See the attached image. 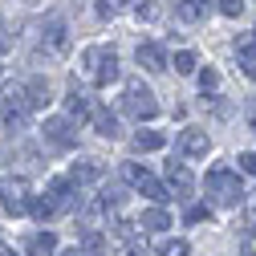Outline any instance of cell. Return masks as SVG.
Wrapping results in <instances>:
<instances>
[{"label": "cell", "instance_id": "obj_1", "mask_svg": "<svg viewBox=\"0 0 256 256\" xmlns=\"http://www.w3.org/2000/svg\"><path fill=\"white\" fill-rule=\"evenodd\" d=\"M204 187H208V200H212L216 208H236V204L244 200L240 175H236V171H228V167H212V171H208V179H204Z\"/></svg>", "mask_w": 256, "mask_h": 256}, {"label": "cell", "instance_id": "obj_2", "mask_svg": "<svg viewBox=\"0 0 256 256\" xmlns=\"http://www.w3.org/2000/svg\"><path fill=\"white\" fill-rule=\"evenodd\" d=\"M82 70H86V82H90V86H110V82H118V74H122V70H118V53L106 49V45L86 49Z\"/></svg>", "mask_w": 256, "mask_h": 256}, {"label": "cell", "instance_id": "obj_3", "mask_svg": "<svg viewBox=\"0 0 256 256\" xmlns=\"http://www.w3.org/2000/svg\"><path fill=\"white\" fill-rule=\"evenodd\" d=\"M118 110H122V114H130V118H138V122H146V118L158 114V102H154L150 86H142V78H130V82H126V90H122Z\"/></svg>", "mask_w": 256, "mask_h": 256}, {"label": "cell", "instance_id": "obj_4", "mask_svg": "<svg viewBox=\"0 0 256 256\" xmlns=\"http://www.w3.org/2000/svg\"><path fill=\"white\" fill-rule=\"evenodd\" d=\"M28 200H33V187L20 175H4L0 179V204L8 216H28Z\"/></svg>", "mask_w": 256, "mask_h": 256}, {"label": "cell", "instance_id": "obj_5", "mask_svg": "<svg viewBox=\"0 0 256 256\" xmlns=\"http://www.w3.org/2000/svg\"><path fill=\"white\" fill-rule=\"evenodd\" d=\"M122 175H126V183H130L134 191H138V196H146V200H154L158 208H163L167 204V187L163 183H158L146 167H138V163H122Z\"/></svg>", "mask_w": 256, "mask_h": 256}, {"label": "cell", "instance_id": "obj_6", "mask_svg": "<svg viewBox=\"0 0 256 256\" xmlns=\"http://www.w3.org/2000/svg\"><path fill=\"white\" fill-rule=\"evenodd\" d=\"M41 196H45V200L53 204V212H57V216H61V212H74V208H78V191H74V183H70L66 175H57V179H49Z\"/></svg>", "mask_w": 256, "mask_h": 256}, {"label": "cell", "instance_id": "obj_7", "mask_svg": "<svg viewBox=\"0 0 256 256\" xmlns=\"http://www.w3.org/2000/svg\"><path fill=\"white\" fill-rule=\"evenodd\" d=\"M0 114H4V126H8V130H24V126H28V114H33L24 90H12L8 98H4V106H0Z\"/></svg>", "mask_w": 256, "mask_h": 256}, {"label": "cell", "instance_id": "obj_8", "mask_svg": "<svg viewBox=\"0 0 256 256\" xmlns=\"http://www.w3.org/2000/svg\"><path fill=\"white\" fill-rule=\"evenodd\" d=\"M45 142L57 146V150H74L78 146V134L66 118H45Z\"/></svg>", "mask_w": 256, "mask_h": 256}, {"label": "cell", "instance_id": "obj_9", "mask_svg": "<svg viewBox=\"0 0 256 256\" xmlns=\"http://www.w3.org/2000/svg\"><path fill=\"white\" fill-rule=\"evenodd\" d=\"M45 49H49L53 57H66V53H70V28H66L61 16L45 20Z\"/></svg>", "mask_w": 256, "mask_h": 256}, {"label": "cell", "instance_id": "obj_10", "mask_svg": "<svg viewBox=\"0 0 256 256\" xmlns=\"http://www.w3.org/2000/svg\"><path fill=\"white\" fill-rule=\"evenodd\" d=\"M179 150H183L187 158H204V154L212 150V138H208V130H200V126H187V130L179 134Z\"/></svg>", "mask_w": 256, "mask_h": 256}, {"label": "cell", "instance_id": "obj_11", "mask_svg": "<svg viewBox=\"0 0 256 256\" xmlns=\"http://www.w3.org/2000/svg\"><path fill=\"white\" fill-rule=\"evenodd\" d=\"M66 179H70L74 187H82V183H98V179H102V163H98V158H82V163L70 167Z\"/></svg>", "mask_w": 256, "mask_h": 256}, {"label": "cell", "instance_id": "obj_12", "mask_svg": "<svg viewBox=\"0 0 256 256\" xmlns=\"http://www.w3.org/2000/svg\"><path fill=\"white\" fill-rule=\"evenodd\" d=\"M167 183H171V191H175L179 200H187L191 191H196V179H191V171L179 167V163H167Z\"/></svg>", "mask_w": 256, "mask_h": 256}, {"label": "cell", "instance_id": "obj_13", "mask_svg": "<svg viewBox=\"0 0 256 256\" xmlns=\"http://www.w3.org/2000/svg\"><path fill=\"white\" fill-rule=\"evenodd\" d=\"M66 114H70V118H78V122H86V118L94 114V98H90V94H82V90L74 86V90L66 94Z\"/></svg>", "mask_w": 256, "mask_h": 256}, {"label": "cell", "instance_id": "obj_14", "mask_svg": "<svg viewBox=\"0 0 256 256\" xmlns=\"http://www.w3.org/2000/svg\"><path fill=\"white\" fill-rule=\"evenodd\" d=\"M138 66L142 70H167V53H163V45H158V41H142L138 45Z\"/></svg>", "mask_w": 256, "mask_h": 256}, {"label": "cell", "instance_id": "obj_15", "mask_svg": "<svg viewBox=\"0 0 256 256\" xmlns=\"http://www.w3.org/2000/svg\"><path fill=\"white\" fill-rule=\"evenodd\" d=\"M90 122H94V130H98L102 138H118V134H122V126H118V114H110L106 106H94Z\"/></svg>", "mask_w": 256, "mask_h": 256}, {"label": "cell", "instance_id": "obj_16", "mask_svg": "<svg viewBox=\"0 0 256 256\" xmlns=\"http://www.w3.org/2000/svg\"><path fill=\"white\" fill-rule=\"evenodd\" d=\"M138 228H146V232H167L171 228V216H167V208H146L142 216H138Z\"/></svg>", "mask_w": 256, "mask_h": 256}, {"label": "cell", "instance_id": "obj_17", "mask_svg": "<svg viewBox=\"0 0 256 256\" xmlns=\"http://www.w3.org/2000/svg\"><path fill=\"white\" fill-rule=\"evenodd\" d=\"M208 0H175V16L179 20H187V24H196V20H204L208 16Z\"/></svg>", "mask_w": 256, "mask_h": 256}, {"label": "cell", "instance_id": "obj_18", "mask_svg": "<svg viewBox=\"0 0 256 256\" xmlns=\"http://www.w3.org/2000/svg\"><path fill=\"white\" fill-rule=\"evenodd\" d=\"M24 248H28V256H53L57 252V240H53V232H33L24 240Z\"/></svg>", "mask_w": 256, "mask_h": 256}, {"label": "cell", "instance_id": "obj_19", "mask_svg": "<svg viewBox=\"0 0 256 256\" xmlns=\"http://www.w3.org/2000/svg\"><path fill=\"white\" fill-rule=\"evenodd\" d=\"M163 146H167V138L158 134V130H138V134H134V150H142V154L163 150Z\"/></svg>", "mask_w": 256, "mask_h": 256}, {"label": "cell", "instance_id": "obj_20", "mask_svg": "<svg viewBox=\"0 0 256 256\" xmlns=\"http://www.w3.org/2000/svg\"><path fill=\"white\" fill-rule=\"evenodd\" d=\"M24 98H28V106H45L49 102V82H41V78H33V82H28V90H24Z\"/></svg>", "mask_w": 256, "mask_h": 256}, {"label": "cell", "instance_id": "obj_21", "mask_svg": "<svg viewBox=\"0 0 256 256\" xmlns=\"http://www.w3.org/2000/svg\"><path fill=\"white\" fill-rule=\"evenodd\" d=\"M82 256H106V236L102 232H86L82 236Z\"/></svg>", "mask_w": 256, "mask_h": 256}, {"label": "cell", "instance_id": "obj_22", "mask_svg": "<svg viewBox=\"0 0 256 256\" xmlns=\"http://www.w3.org/2000/svg\"><path fill=\"white\" fill-rule=\"evenodd\" d=\"M28 216H37V220H53L57 212H53V204H49L45 196H33V200H28Z\"/></svg>", "mask_w": 256, "mask_h": 256}, {"label": "cell", "instance_id": "obj_23", "mask_svg": "<svg viewBox=\"0 0 256 256\" xmlns=\"http://www.w3.org/2000/svg\"><path fill=\"white\" fill-rule=\"evenodd\" d=\"M196 66H200V57L191 53V49H179L175 53V74H196Z\"/></svg>", "mask_w": 256, "mask_h": 256}, {"label": "cell", "instance_id": "obj_24", "mask_svg": "<svg viewBox=\"0 0 256 256\" xmlns=\"http://www.w3.org/2000/svg\"><path fill=\"white\" fill-rule=\"evenodd\" d=\"M134 12H138V20H158V4H154V0H138Z\"/></svg>", "mask_w": 256, "mask_h": 256}, {"label": "cell", "instance_id": "obj_25", "mask_svg": "<svg viewBox=\"0 0 256 256\" xmlns=\"http://www.w3.org/2000/svg\"><path fill=\"white\" fill-rule=\"evenodd\" d=\"M163 256H191V244L187 240H167L163 244Z\"/></svg>", "mask_w": 256, "mask_h": 256}, {"label": "cell", "instance_id": "obj_26", "mask_svg": "<svg viewBox=\"0 0 256 256\" xmlns=\"http://www.w3.org/2000/svg\"><path fill=\"white\" fill-rule=\"evenodd\" d=\"M200 86H204V94L208 90H220V74L216 70H200Z\"/></svg>", "mask_w": 256, "mask_h": 256}, {"label": "cell", "instance_id": "obj_27", "mask_svg": "<svg viewBox=\"0 0 256 256\" xmlns=\"http://www.w3.org/2000/svg\"><path fill=\"white\" fill-rule=\"evenodd\" d=\"M208 216H212V212H208L204 204H196V208H187V216H183V220H187V224H204Z\"/></svg>", "mask_w": 256, "mask_h": 256}, {"label": "cell", "instance_id": "obj_28", "mask_svg": "<svg viewBox=\"0 0 256 256\" xmlns=\"http://www.w3.org/2000/svg\"><path fill=\"white\" fill-rule=\"evenodd\" d=\"M220 12L224 16H240L244 12V0H220Z\"/></svg>", "mask_w": 256, "mask_h": 256}, {"label": "cell", "instance_id": "obj_29", "mask_svg": "<svg viewBox=\"0 0 256 256\" xmlns=\"http://www.w3.org/2000/svg\"><path fill=\"white\" fill-rule=\"evenodd\" d=\"M244 122H248V130L256 134V98H248V102H244Z\"/></svg>", "mask_w": 256, "mask_h": 256}, {"label": "cell", "instance_id": "obj_30", "mask_svg": "<svg viewBox=\"0 0 256 256\" xmlns=\"http://www.w3.org/2000/svg\"><path fill=\"white\" fill-rule=\"evenodd\" d=\"M240 171H244V175H256V154H252V150L240 154Z\"/></svg>", "mask_w": 256, "mask_h": 256}, {"label": "cell", "instance_id": "obj_31", "mask_svg": "<svg viewBox=\"0 0 256 256\" xmlns=\"http://www.w3.org/2000/svg\"><path fill=\"white\" fill-rule=\"evenodd\" d=\"M248 212H252V220H256V191L248 196Z\"/></svg>", "mask_w": 256, "mask_h": 256}, {"label": "cell", "instance_id": "obj_32", "mask_svg": "<svg viewBox=\"0 0 256 256\" xmlns=\"http://www.w3.org/2000/svg\"><path fill=\"white\" fill-rule=\"evenodd\" d=\"M0 256H16V252H12V248H8V244H0Z\"/></svg>", "mask_w": 256, "mask_h": 256}, {"label": "cell", "instance_id": "obj_33", "mask_svg": "<svg viewBox=\"0 0 256 256\" xmlns=\"http://www.w3.org/2000/svg\"><path fill=\"white\" fill-rule=\"evenodd\" d=\"M61 256H82V252H78V248H66V252H61Z\"/></svg>", "mask_w": 256, "mask_h": 256}, {"label": "cell", "instance_id": "obj_34", "mask_svg": "<svg viewBox=\"0 0 256 256\" xmlns=\"http://www.w3.org/2000/svg\"><path fill=\"white\" fill-rule=\"evenodd\" d=\"M0 82H4V66H0Z\"/></svg>", "mask_w": 256, "mask_h": 256}, {"label": "cell", "instance_id": "obj_35", "mask_svg": "<svg viewBox=\"0 0 256 256\" xmlns=\"http://www.w3.org/2000/svg\"><path fill=\"white\" fill-rule=\"evenodd\" d=\"M114 4H126V0H114Z\"/></svg>", "mask_w": 256, "mask_h": 256}]
</instances>
